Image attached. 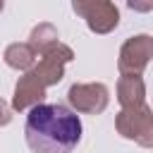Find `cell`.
I'll return each instance as SVG.
<instances>
[{"mask_svg":"<svg viewBox=\"0 0 153 153\" xmlns=\"http://www.w3.org/2000/svg\"><path fill=\"white\" fill-rule=\"evenodd\" d=\"M24 134L33 153H72L81 139V120L60 103H41L29 110Z\"/></svg>","mask_w":153,"mask_h":153,"instance_id":"1","label":"cell"},{"mask_svg":"<svg viewBox=\"0 0 153 153\" xmlns=\"http://www.w3.org/2000/svg\"><path fill=\"white\" fill-rule=\"evenodd\" d=\"M74 57L72 48L65 43H55L53 48H48L41 55V62L33 65L14 86V98H12V108L14 110H31L36 105H41L45 88L57 84L65 74V65Z\"/></svg>","mask_w":153,"mask_h":153,"instance_id":"2","label":"cell"},{"mask_svg":"<svg viewBox=\"0 0 153 153\" xmlns=\"http://www.w3.org/2000/svg\"><path fill=\"white\" fill-rule=\"evenodd\" d=\"M115 127L124 139H131L146 148H153V110L148 105L122 110L115 120Z\"/></svg>","mask_w":153,"mask_h":153,"instance_id":"3","label":"cell"},{"mask_svg":"<svg viewBox=\"0 0 153 153\" xmlns=\"http://www.w3.org/2000/svg\"><path fill=\"white\" fill-rule=\"evenodd\" d=\"M72 10L86 19L88 29L96 33H108L120 24V10L108 0H74Z\"/></svg>","mask_w":153,"mask_h":153,"instance_id":"4","label":"cell"},{"mask_svg":"<svg viewBox=\"0 0 153 153\" xmlns=\"http://www.w3.org/2000/svg\"><path fill=\"white\" fill-rule=\"evenodd\" d=\"M151 57H153V38L148 33H139V36L127 38L124 45L120 48L117 67L122 74H136L139 76Z\"/></svg>","mask_w":153,"mask_h":153,"instance_id":"5","label":"cell"},{"mask_svg":"<svg viewBox=\"0 0 153 153\" xmlns=\"http://www.w3.org/2000/svg\"><path fill=\"white\" fill-rule=\"evenodd\" d=\"M69 105L76 112H103L108 108V88L103 84H74L67 93Z\"/></svg>","mask_w":153,"mask_h":153,"instance_id":"6","label":"cell"},{"mask_svg":"<svg viewBox=\"0 0 153 153\" xmlns=\"http://www.w3.org/2000/svg\"><path fill=\"white\" fill-rule=\"evenodd\" d=\"M146 96V86L143 79L136 74H122L117 81V100L122 105V110H131V108H141Z\"/></svg>","mask_w":153,"mask_h":153,"instance_id":"7","label":"cell"},{"mask_svg":"<svg viewBox=\"0 0 153 153\" xmlns=\"http://www.w3.org/2000/svg\"><path fill=\"white\" fill-rule=\"evenodd\" d=\"M36 50L31 48V43H12L5 48V65L12 67V69H19V72H29L36 62Z\"/></svg>","mask_w":153,"mask_h":153,"instance_id":"8","label":"cell"},{"mask_svg":"<svg viewBox=\"0 0 153 153\" xmlns=\"http://www.w3.org/2000/svg\"><path fill=\"white\" fill-rule=\"evenodd\" d=\"M29 43H31V48L38 55H43L48 48H53L55 43H60L57 41V29L53 24H38V26H33V31L29 36Z\"/></svg>","mask_w":153,"mask_h":153,"instance_id":"9","label":"cell"},{"mask_svg":"<svg viewBox=\"0 0 153 153\" xmlns=\"http://www.w3.org/2000/svg\"><path fill=\"white\" fill-rule=\"evenodd\" d=\"M10 120H12V115H10V108L5 105V100H0V127H5Z\"/></svg>","mask_w":153,"mask_h":153,"instance_id":"10","label":"cell"},{"mask_svg":"<svg viewBox=\"0 0 153 153\" xmlns=\"http://www.w3.org/2000/svg\"><path fill=\"white\" fill-rule=\"evenodd\" d=\"M129 7L131 10H141V12H146V10H153V2H129Z\"/></svg>","mask_w":153,"mask_h":153,"instance_id":"11","label":"cell"},{"mask_svg":"<svg viewBox=\"0 0 153 153\" xmlns=\"http://www.w3.org/2000/svg\"><path fill=\"white\" fill-rule=\"evenodd\" d=\"M2 7H5V5H2V2H0V12H2Z\"/></svg>","mask_w":153,"mask_h":153,"instance_id":"12","label":"cell"}]
</instances>
